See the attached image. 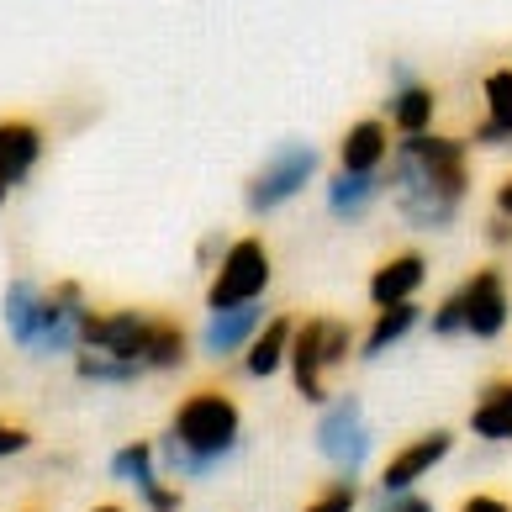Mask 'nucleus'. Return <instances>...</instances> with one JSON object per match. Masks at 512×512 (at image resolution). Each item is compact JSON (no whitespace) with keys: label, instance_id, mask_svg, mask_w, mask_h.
Returning a JSON list of instances; mask_svg holds the SVG:
<instances>
[{"label":"nucleus","instance_id":"f257e3e1","mask_svg":"<svg viewBox=\"0 0 512 512\" xmlns=\"http://www.w3.org/2000/svg\"><path fill=\"white\" fill-rule=\"evenodd\" d=\"M386 191L396 201L412 227H449L460 201L470 191L465 180V148L454 138H402L391 148V164H386Z\"/></svg>","mask_w":512,"mask_h":512},{"label":"nucleus","instance_id":"f03ea898","mask_svg":"<svg viewBox=\"0 0 512 512\" xmlns=\"http://www.w3.org/2000/svg\"><path fill=\"white\" fill-rule=\"evenodd\" d=\"M238 439H243L238 402L217 386H201L175 407V423H169V433L154 444L159 449V476H185V481L212 476L222 460L238 454Z\"/></svg>","mask_w":512,"mask_h":512},{"label":"nucleus","instance_id":"7ed1b4c3","mask_svg":"<svg viewBox=\"0 0 512 512\" xmlns=\"http://www.w3.org/2000/svg\"><path fill=\"white\" fill-rule=\"evenodd\" d=\"M349 359V322L338 317H307L291 333V370H296V391L307 402H328V375L333 365Z\"/></svg>","mask_w":512,"mask_h":512},{"label":"nucleus","instance_id":"20e7f679","mask_svg":"<svg viewBox=\"0 0 512 512\" xmlns=\"http://www.w3.org/2000/svg\"><path fill=\"white\" fill-rule=\"evenodd\" d=\"M85 291L74 286V280H59L53 291L37 296V317H32V333H27V354H69L74 344H80L85 333Z\"/></svg>","mask_w":512,"mask_h":512},{"label":"nucleus","instance_id":"39448f33","mask_svg":"<svg viewBox=\"0 0 512 512\" xmlns=\"http://www.w3.org/2000/svg\"><path fill=\"white\" fill-rule=\"evenodd\" d=\"M264 286H270V249L259 238H238L233 249L217 259V280L206 291V307L227 312V307H243V301H259Z\"/></svg>","mask_w":512,"mask_h":512},{"label":"nucleus","instance_id":"423d86ee","mask_svg":"<svg viewBox=\"0 0 512 512\" xmlns=\"http://www.w3.org/2000/svg\"><path fill=\"white\" fill-rule=\"evenodd\" d=\"M317 449L338 476H354V470L370 460V423H365V402H359V396L328 402V412H322V423H317Z\"/></svg>","mask_w":512,"mask_h":512},{"label":"nucleus","instance_id":"0eeeda50","mask_svg":"<svg viewBox=\"0 0 512 512\" xmlns=\"http://www.w3.org/2000/svg\"><path fill=\"white\" fill-rule=\"evenodd\" d=\"M317 175V148L312 143H280L270 164L259 169V175L249 180V212H275V206H286L291 196H301V185H307Z\"/></svg>","mask_w":512,"mask_h":512},{"label":"nucleus","instance_id":"6e6552de","mask_svg":"<svg viewBox=\"0 0 512 512\" xmlns=\"http://www.w3.org/2000/svg\"><path fill=\"white\" fill-rule=\"evenodd\" d=\"M143 338H148V312H132V307L127 312H90L85 333H80V349L143 370Z\"/></svg>","mask_w":512,"mask_h":512},{"label":"nucleus","instance_id":"1a4fd4ad","mask_svg":"<svg viewBox=\"0 0 512 512\" xmlns=\"http://www.w3.org/2000/svg\"><path fill=\"white\" fill-rule=\"evenodd\" d=\"M449 449H454V433H444V428H433V433H423V439H412L407 449H396L391 460H386V470H381V497L412 491V486L423 481L433 465L444 460Z\"/></svg>","mask_w":512,"mask_h":512},{"label":"nucleus","instance_id":"9d476101","mask_svg":"<svg viewBox=\"0 0 512 512\" xmlns=\"http://www.w3.org/2000/svg\"><path fill=\"white\" fill-rule=\"evenodd\" d=\"M460 301H465V333L476 338H497L507 328V286L497 270H481L460 286Z\"/></svg>","mask_w":512,"mask_h":512},{"label":"nucleus","instance_id":"9b49d317","mask_svg":"<svg viewBox=\"0 0 512 512\" xmlns=\"http://www.w3.org/2000/svg\"><path fill=\"white\" fill-rule=\"evenodd\" d=\"M37 154H43V132H37L32 122H22V117L0 122V201L32 175Z\"/></svg>","mask_w":512,"mask_h":512},{"label":"nucleus","instance_id":"f8f14e48","mask_svg":"<svg viewBox=\"0 0 512 512\" xmlns=\"http://www.w3.org/2000/svg\"><path fill=\"white\" fill-rule=\"evenodd\" d=\"M264 328V307L259 301H243V307H227V312H212V322H206V354H238V349H249L254 338Z\"/></svg>","mask_w":512,"mask_h":512},{"label":"nucleus","instance_id":"ddd939ff","mask_svg":"<svg viewBox=\"0 0 512 512\" xmlns=\"http://www.w3.org/2000/svg\"><path fill=\"white\" fill-rule=\"evenodd\" d=\"M386 148H391V138H386V122H354L349 132H344V143H338V169L344 175H375V169L386 164Z\"/></svg>","mask_w":512,"mask_h":512},{"label":"nucleus","instance_id":"4468645a","mask_svg":"<svg viewBox=\"0 0 512 512\" xmlns=\"http://www.w3.org/2000/svg\"><path fill=\"white\" fill-rule=\"evenodd\" d=\"M423 275H428L423 254H396L370 275V301L375 307H402V301H412V291L423 286Z\"/></svg>","mask_w":512,"mask_h":512},{"label":"nucleus","instance_id":"2eb2a0df","mask_svg":"<svg viewBox=\"0 0 512 512\" xmlns=\"http://www.w3.org/2000/svg\"><path fill=\"white\" fill-rule=\"evenodd\" d=\"M191 359V338L175 317H148V338H143V370H180Z\"/></svg>","mask_w":512,"mask_h":512},{"label":"nucleus","instance_id":"dca6fc26","mask_svg":"<svg viewBox=\"0 0 512 512\" xmlns=\"http://www.w3.org/2000/svg\"><path fill=\"white\" fill-rule=\"evenodd\" d=\"M291 333H296L291 317H270L259 328V338L249 344V354H243V370L259 375V381H264V375H275L280 365H286V354H291Z\"/></svg>","mask_w":512,"mask_h":512},{"label":"nucleus","instance_id":"f3484780","mask_svg":"<svg viewBox=\"0 0 512 512\" xmlns=\"http://www.w3.org/2000/svg\"><path fill=\"white\" fill-rule=\"evenodd\" d=\"M375 196H381V180L375 175H344V169H338V175L328 180V212L344 217V222L365 217Z\"/></svg>","mask_w":512,"mask_h":512},{"label":"nucleus","instance_id":"a211bd4d","mask_svg":"<svg viewBox=\"0 0 512 512\" xmlns=\"http://www.w3.org/2000/svg\"><path fill=\"white\" fill-rule=\"evenodd\" d=\"M486 122L476 127V143H507L512 138V69H497L486 80Z\"/></svg>","mask_w":512,"mask_h":512},{"label":"nucleus","instance_id":"6ab92c4d","mask_svg":"<svg viewBox=\"0 0 512 512\" xmlns=\"http://www.w3.org/2000/svg\"><path fill=\"white\" fill-rule=\"evenodd\" d=\"M386 111H391V127H396V132L423 138L428 122H433V90H428V85H402L396 96H386Z\"/></svg>","mask_w":512,"mask_h":512},{"label":"nucleus","instance_id":"aec40b11","mask_svg":"<svg viewBox=\"0 0 512 512\" xmlns=\"http://www.w3.org/2000/svg\"><path fill=\"white\" fill-rule=\"evenodd\" d=\"M111 476L127 481L132 491L154 486V481H159V449L148 444V439H132V444H122L117 454H111Z\"/></svg>","mask_w":512,"mask_h":512},{"label":"nucleus","instance_id":"412c9836","mask_svg":"<svg viewBox=\"0 0 512 512\" xmlns=\"http://www.w3.org/2000/svg\"><path fill=\"white\" fill-rule=\"evenodd\" d=\"M470 428L481 439H512V381H497L481 396L476 412H470Z\"/></svg>","mask_w":512,"mask_h":512},{"label":"nucleus","instance_id":"4be33fe9","mask_svg":"<svg viewBox=\"0 0 512 512\" xmlns=\"http://www.w3.org/2000/svg\"><path fill=\"white\" fill-rule=\"evenodd\" d=\"M412 322H417V307H412V301H402V307H381V317H375V322H370V333H365V354H370V359H375V354H386L396 338L412 328Z\"/></svg>","mask_w":512,"mask_h":512},{"label":"nucleus","instance_id":"5701e85b","mask_svg":"<svg viewBox=\"0 0 512 512\" xmlns=\"http://www.w3.org/2000/svg\"><path fill=\"white\" fill-rule=\"evenodd\" d=\"M37 296H43V291H37L32 280H11V286H6V307H0V312H6V328H11L16 344H27V333H32Z\"/></svg>","mask_w":512,"mask_h":512},{"label":"nucleus","instance_id":"b1692460","mask_svg":"<svg viewBox=\"0 0 512 512\" xmlns=\"http://www.w3.org/2000/svg\"><path fill=\"white\" fill-rule=\"evenodd\" d=\"M74 375H80V381H101V386H132L143 370H138V365H122V359H106V354L80 349V359H74Z\"/></svg>","mask_w":512,"mask_h":512},{"label":"nucleus","instance_id":"393cba45","mask_svg":"<svg viewBox=\"0 0 512 512\" xmlns=\"http://www.w3.org/2000/svg\"><path fill=\"white\" fill-rule=\"evenodd\" d=\"M354 507H359V486H354V476H333V481L322 486L301 512H354Z\"/></svg>","mask_w":512,"mask_h":512},{"label":"nucleus","instance_id":"a878e982","mask_svg":"<svg viewBox=\"0 0 512 512\" xmlns=\"http://www.w3.org/2000/svg\"><path fill=\"white\" fill-rule=\"evenodd\" d=\"M138 497H143L148 512H180V507H185V491H180L175 481H154V486H143Z\"/></svg>","mask_w":512,"mask_h":512},{"label":"nucleus","instance_id":"bb28decb","mask_svg":"<svg viewBox=\"0 0 512 512\" xmlns=\"http://www.w3.org/2000/svg\"><path fill=\"white\" fill-rule=\"evenodd\" d=\"M433 333L439 338H449V333H465V301H460V291H454L439 312H433Z\"/></svg>","mask_w":512,"mask_h":512},{"label":"nucleus","instance_id":"cd10ccee","mask_svg":"<svg viewBox=\"0 0 512 512\" xmlns=\"http://www.w3.org/2000/svg\"><path fill=\"white\" fill-rule=\"evenodd\" d=\"M375 512H433V502L417 491H396V497H375Z\"/></svg>","mask_w":512,"mask_h":512},{"label":"nucleus","instance_id":"c85d7f7f","mask_svg":"<svg viewBox=\"0 0 512 512\" xmlns=\"http://www.w3.org/2000/svg\"><path fill=\"white\" fill-rule=\"evenodd\" d=\"M32 444V433L22 423H0V460H11V454H22Z\"/></svg>","mask_w":512,"mask_h":512},{"label":"nucleus","instance_id":"c756f323","mask_svg":"<svg viewBox=\"0 0 512 512\" xmlns=\"http://www.w3.org/2000/svg\"><path fill=\"white\" fill-rule=\"evenodd\" d=\"M460 512H512L502 497H491V491H476V497H465L460 502Z\"/></svg>","mask_w":512,"mask_h":512},{"label":"nucleus","instance_id":"7c9ffc66","mask_svg":"<svg viewBox=\"0 0 512 512\" xmlns=\"http://www.w3.org/2000/svg\"><path fill=\"white\" fill-rule=\"evenodd\" d=\"M233 243H222V233H206L201 238V264H212V254H227Z\"/></svg>","mask_w":512,"mask_h":512},{"label":"nucleus","instance_id":"2f4dec72","mask_svg":"<svg viewBox=\"0 0 512 512\" xmlns=\"http://www.w3.org/2000/svg\"><path fill=\"white\" fill-rule=\"evenodd\" d=\"M497 212H502V217H512V175L502 180V191H497Z\"/></svg>","mask_w":512,"mask_h":512},{"label":"nucleus","instance_id":"473e14b6","mask_svg":"<svg viewBox=\"0 0 512 512\" xmlns=\"http://www.w3.org/2000/svg\"><path fill=\"white\" fill-rule=\"evenodd\" d=\"M507 238H512V222H507V217H502V222H497V227H491V243H507Z\"/></svg>","mask_w":512,"mask_h":512},{"label":"nucleus","instance_id":"72a5a7b5","mask_svg":"<svg viewBox=\"0 0 512 512\" xmlns=\"http://www.w3.org/2000/svg\"><path fill=\"white\" fill-rule=\"evenodd\" d=\"M90 512H127V507H117V502H101V507H90Z\"/></svg>","mask_w":512,"mask_h":512}]
</instances>
